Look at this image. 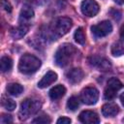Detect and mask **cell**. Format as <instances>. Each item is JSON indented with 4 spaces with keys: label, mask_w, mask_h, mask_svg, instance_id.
<instances>
[{
    "label": "cell",
    "mask_w": 124,
    "mask_h": 124,
    "mask_svg": "<svg viewBox=\"0 0 124 124\" xmlns=\"http://www.w3.org/2000/svg\"><path fill=\"white\" fill-rule=\"evenodd\" d=\"M80 99L86 105H94L99 99V91L92 86L85 87L80 93Z\"/></svg>",
    "instance_id": "cell-6"
},
{
    "label": "cell",
    "mask_w": 124,
    "mask_h": 124,
    "mask_svg": "<svg viewBox=\"0 0 124 124\" xmlns=\"http://www.w3.org/2000/svg\"><path fill=\"white\" fill-rule=\"evenodd\" d=\"M42 104L39 100L35 99H25L21 104H20V108H19V119L20 120H25L31 115L37 113L39 109L41 108Z\"/></svg>",
    "instance_id": "cell-3"
},
{
    "label": "cell",
    "mask_w": 124,
    "mask_h": 124,
    "mask_svg": "<svg viewBox=\"0 0 124 124\" xmlns=\"http://www.w3.org/2000/svg\"><path fill=\"white\" fill-rule=\"evenodd\" d=\"M78 106H79V100L78 97L72 96L68 99V101H67V108L68 109L74 111L78 108Z\"/></svg>",
    "instance_id": "cell-22"
},
{
    "label": "cell",
    "mask_w": 124,
    "mask_h": 124,
    "mask_svg": "<svg viewBox=\"0 0 124 124\" xmlns=\"http://www.w3.org/2000/svg\"><path fill=\"white\" fill-rule=\"evenodd\" d=\"M33 16H34L33 9L28 5H24L22 7V9L20 10V14H19V21H20V23L24 24L25 21H28Z\"/></svg>",
    "instance_id": "cell-15"
},
{
    "label": "cell",
    "mask_w": 124,
    "mask_h": 124,
    "mask_svg": "<svg viewBox=\"0 0 124 124\" xmlns=\"http://www.w3.org/2000/svg\"><path fill=\"white\" fill-rule=\"evenodd\" d=\"M35 2H36V4H38V5H44V4H46V2H48V0H34Z\"/></svg>",
    "instance_id": "cell-28"
},
{
    "label": "cell",
    "mask_w": 124,
    "mask_h": 124,
    "mask_svg": "<svg viewBox=\"0 0 124 124\" xmlns=\"http://www.w3.org/2000/svg\"><path fill=\"white\" fill-rule=\"evenodd\" d=\"M120 37H121V39L124 41V25H122V27H121V29H120Z\"/></svg>",
    "instance_id": "cell-29"
},
{
    "label": "cell",
    "mask_w": 124,
    "mask_h": 124,
    "mask_svg": "<svg viewBox=\"0 0 124 124\" xmlns=\"http://www.w3.org/2000/svg\"><path fill=\"white\" fill-rule=\"evenodd\" d=\"M66 76H67L68 80H69L71 83L75 84V83L79 82V81L83 78L84 74H83V72H82L81 69H79V68H74V69L70 70V71L66 74Z\"/></svg>",
    "instance_id": "cell-11"
},
{
    "label": "cell",
    "mask_w": 124,
    "mask_h": 124,
    "mask_svg": "<svg viewBox=\"0 0 124 124\" xmlns=\"http://www.w3.org/2000/svg\"><path fill=\"white\" fill-rule=\"evenodd\" d=\"M120 101H121V103H122V105H123V107H124V92L120 95Z\"/></svg>",
    "instance_id": "cell-30"
},
{
    "label": "cell",
    "mask_w": 124,
    "mask_h": 124,
    "mask_svg": "<svg viewBox=\"0 0 124 124\" xmlns=\"http://www.w3.org/2000/svg\"><path fill=\"white\" fill-rule=\"evenodd\" d=\"M72 25H73V21L71 18L60 17L55 21L52 31L56 37H61L70 31V29L72 28Z\"/></svg>",
    "instance_id": "cell-4"
},
{
    "label": "cell",
    "mask_w": 124,
    "mask_h": 124,
    "mask_svg": "<svg viewBox=\"0 0 124 124\" xmlns=\"http://www.w3.org/2000/svg\"><path fill=\"white\" fill-rule=\"evenodd\" d=\"M78 119L80 122L84 124H98L100 122V118L98 114L92 110H83L79 113Z\"/></svg>",
    "instance_id": "cell-10"
},
{
    "label": "cell",
    "mask_w": 124,
    "mask_h": 124,
    "mask_svg": "<svg viewBox=\"0 0 124 124\" xmlns=\"http://www.w3.org/2000/svg\"><path fill=\"white\" fill-rule=\"evenodd\" d=\"M88 61L91 66L96 67L101 71H107L111 66L109 60H108L104 57H100V56H91V57H89Z\"/></svg>",
    "instance_id": "cell-9"
},
{
    "label": "cell",
    "mask_w": 124,
    "mask_h": 124,
    "mask_svg": "<svg viewBox=\"0 0 124 124\" xmlns=\"http://www.w3.org/2000/svg\"><path fill=\"white\" fill-rule=\"evenodd\" d=\"M109 14L111 15V16L114 19H120V17H121V13L119 11L115 10V9H111L110 12H109Z\"/></svg>",
    "instance_id": "cell-26"
},
{
    "label": "cell",
    "mask_w": 124,
    "mask_h": 124,
    "mask_svg": "<svg viewBox=\"0 0 124 124\" xmlns=\"http://www.w3.org/2000/svg\"><path fill=\"white\" fill-rule=\"evenodd\" d=\"M56 79H57V75H56V73H54V72H52V71H48V72L42 78V79L38 82V87H40V88H46V87H47L48 85L52 84Z\"/></svg>",
    "instance_id": "cell-12"
},
{
    "label": "cell",
    "mask_w": 124,
    "mask_h": 124,
    "mask_svg": "<svg viewBox=\"0 0 124 124\" xmlns=\"http://www.w3.org/2000/svg\"><path fill=\"white\" fill-rule=\"evenodd\" d=\"M57 123H58V124H69V123H71V119L68 118V117L62 116V117H60V118L57 120Z\"/></svg>",
    "instance_id": "cell-27"
},
{
    "label": "cell",
    "mask_w": 124,
    "mask_h": 124,
    "mask_svg": "<svg viewBox=\"0 0 124 124\" xmlns=\"http://www.w3.org/2000/svg\"><path fill=\"white\" fill-rule=\"evenodd\" d=\"M91 31L96 38H102L108 35L112 31V25L108 20H104L93 25L91 27Z\"/></svg>",
    "instance_id": "cell-7"
},
{
    "label": "cell",
    "mask_w": 124,
    "mask_h": 124,
    "mask_svg": "<svg viewBox=\"0 0 124 124\" xmlns=\"http://www.w3.org/2000/svg\"><path fill=\"white\" fill-rule=\"evenodd\" d=\"M115 3H117L118 5H123L124 4V0H114Z\"/></svg>",
    "instance_id": "cell-31"
},
{
    "label": "cell",
    "mask_w": 124,
    "mask_h": 124,
    "mask_svg": "<svg viewBox=\"0 0 124 124\" xmlns=\"http://www.w3.org/2000/svg\"><path fill=\"white\" fill-rule=\"evenodd\" d=\"M13 67V60L9 56H3L0 60V68L2 72H9Z\"/></svg>",
    "instance_id": "cell-18"
},
{
    "label": "cell",
    "mask_w": 124,
    "mask_h": 124,
    "mask_svg": "<svg viewBox=\"0 0 124 124\" xmlns=\"http://www.w3.org/2000/svg\"><path fill=\"white\" fill-rule=\"evenodd\" d=\"M50 122H51V119L46 114H42L32 120V123H39V124H46V123H50Z\"/></svg>",
    "instance_id": "cell-23"
},
{
    "label": "cell",
    "mask_w": 124,
    "mask_h": 124,
    "mask_svg": "<svg viewBox=\"0 0 124 124\" xmlns=\"http://www.w3.org/2000/svg\"><path fill=\"white\" fill-rule=\"evenodd\" d=\"M65 93H66V88L64 85H61V84L55 85L48 92L51 100H58V99L62 98L65 95Z\"/></svg>",
    "instance_id": "cell-16"
},
{
    "label": "cell",
    "mask_w": 124,
    "mask_h": 124,
    "mask_svg": "<svg viewBox=\"0 0 124 124\" xmlns=\"http://www.w3.org/2000/svg\"><path fill=\"white\" fill-rule=\"evenodd\" d=\"M74 38L78 44H79V45L85 44V34H84V31L81 27H79L76 30V32L74 34Z\"/></svg>",
    "instance_id": "cell-20"
},
{
    "label": "cell",
    "mask_w": 124,
    "mask_h": 124,
    "mask_svg": "<svg viewBox=\"0 0 124 124\" xmlns=\"http://www.w3.org/2000/svg\"><path fill=\"white\" fill-rule=\"evenodd\" d=\"M111 53L113 56H121L124 54V45L121 42H116L111 46Z\"/></svg>",
    "instance_id": "cell-19"
},
{
    "label": "cell",
    "mask_w": 124,
    "mask_h": 124,
    "mask_svg": "<svg viewBox=\"0 0 124 124\" xmlns=\"http://www.w3.org/2000/svg\"><path fill=\"white\" fill-rule=\"evenodd\" d=\"M118 111H119V108L117 105L113 103L105 104L102 108V113L106 117H113L118 113Z\"/></svg>",
    "instance_id": "cell-14"
},
{
    "label": "cell",
    "mask_w": 124,
    "mask_h": 124,
    "mask_svg": "<svg viewBox=\"0 0 124 124\" xmlns=\"http://www.w3.org/2000/svg\"><path fill=\"white\" fill-rule=\"evenodd\" d=\"M1 5H2V8H3L6 12H8V13H11V12H12L13 7H12L11 3H10L8 0H2V1H1Z\"/></svg>",
    "instance_id": "cell-24"
},
{
    "label": "cell",
    "mask_w": 124,
    "mask_h": 124,
    "mask_svg": "<svg viewBox=\"0 0 124 124\" xmlns=\"http://www.w3.org/2000/svg\"><path fill=\"white\" fill-rule=\"evenodd\" d=\"M13 122V118L11 115H8V114H2L1 116V123L3 124H8V123H11Z\"/></svg>",
    "instance_id": "cell-25"
},
{
    "label": "cell",
    "mask_w": 124,
    "mask_h": 124,
    "mask_svg": "<svg viewBox=\"0 0 124 124\" xmlns=\"http://www.w3.org/2000/svg\"><path fill=\"white\" fill-rule=\"evenodd\" d=\"M80 9L84 16L92 17V16H95L99 13L100 7L98 3L94 0H83L81 2Z\"/></svg>",
    "instance_id": "cell-8"
},
{
    "label": "cell",
    "mask_w": 124,
    "mask_h": 124,
    "mask_svg": "<svg viewBox=\"0 0 124 124\" xmlns=\"http://www.w3.org/2000/svg\"><path fill=\"white\" fill-rule=\"evenodd\" d=\"M6 90H7V92L9 94H11L13 96H18V95H20L22 93L23 87L19 83L14 82V83H9L7 85V87H6Z\"/></svg>",
    "instance_id": "cell-17"
},
{
    "label": "cell",
    "mask_w": 124,
    "mask_h": 124,
    "mask_svg": "<svg viewBox=\"0 0 124 124\" xmlns=\"http://www.w3.org/2000/svg\"><path fill=\"white\" fill-rule=\"evenodd\" d=\"M77 52V49L74 46L70 44H63L59 46V48L56 50L54 55V60L56 65L60 67L67 66L73 59L75 53Z\"/></svg>",
    "instance_id": "cell-1"
},
{
    "label": "cell",
    "mask_w": 124,
    "mask_h": 124,
    "mask_svg": "<svg viewBox=\"0 0 124 124\" xmlns=\"http://www.w3.org/2000/svg\"><path fill=\"white\" fill-rule=\"evenodd\" d=\"M28 31V25H25V24H20L19 26L17 27H14L11 29V37L15 40H19L21 38H23L26 33Z\"/></svg>",
    "instance_id": "cell-13"
},
{
    "label": "cell",
    "mask_w": 124,
    "mask_h": 124,
    "mask_svg": "<svg viewBox=\"0 0 124 124\" xmlns=\"http://www.w3.org/2000/svg\"><path fill=\"white\" fill-rule=\"evenodd\" d=\"M41 66V60L29 53L23 54L18 62V70L24 75H30L35 73Z\"/></svg>",
    "instance_id": "cell-2"
},
{
    "label": "cell",
    "mask_w": 124,
    "mask_h": 124,
    "mask_svg": "<svg viewBox=\"0 0 124 124\" xmlns=\"http://www.w3.org/2000/svg\"><path fill=\"white\" fill-rule=\"evenodd\" d=\"M1 105L7 110H14L16 108V104L15 103L14 100H12L10 98H5V97H2Z\"/></svg>",
    "instance_id": "cell-21"
},
{
    "label": "cell",
    "mask_w": 124,
    "mask_h": 124,
    "mask_svg": "<svg viewBox=\"0 0 124 124\" xmlns=\"http://www.w3.org/2000/svg\"><path fill=\"white\" fill-rule=\"evenodd\" d=\"M122 87H123V84L118 78H109L108 80V84H107V87L105 89L104 98L106 100H108V101L113 99L116 95V92L118 90H120Z\"/></svg>",
    "instance_id": "cell-5"
}]
</instances>
